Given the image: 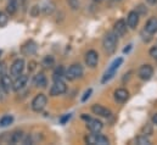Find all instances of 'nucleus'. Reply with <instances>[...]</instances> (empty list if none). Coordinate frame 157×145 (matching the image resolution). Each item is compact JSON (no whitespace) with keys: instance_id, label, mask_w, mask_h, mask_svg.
<instances>
[{"instance_id":"nucleus-1","label":"nucleus","mask_w":157,"mask_h":145,"mask_svg":"<svg viewBox=\"0 0 157 145\" xmlns=\"http://www.w3.org/2000/svg\"><path fill=\"white\" fill-rule=\"evenodd\" d=\"M102 46H104V50L107 54L115 53V50L117 48V36L113 32L106 33L104 37V40H102Z\"/></svg>"},{"instance_id":"nucleus-2","label":"nucleus","mask_w":157,"mask_h":145,"mask_svg":"<svg viewBox=\"0 0 157 145\" xmlns=\"http://www.w3.org/2000/svg\"><path fill=\"white\" fill-rule=\"evenodd\" d=\"M122 62H123V59H122V57L116 59V60L110 65V67L107 69V71L104 73V77H102V79H101V83H106V82H109L111 78H113V76L116 74L117 70L119 69V66L122 65Z\"/></svg>"},{"instance_id":"nucleus-3","label":"nucleus","mask_w":157,"mask_h":145,"mask_svg":"<svg viewBox=\"0 0 157 145\" xmlns=\"http://www.w3.org/2000/svg\"><path fill=\"white\" fill-rule=\"evenodd\" d=\"M82 76H83V67L79 64H75V65L70 66L68 70L65 72V77L68 80H75V79H77Z\"/></svg>"},{"instance_id":"nucleus-4","label":"nucleus","mask_w":157,"mask_h":145,"mask_svg":"<svg viewBox=\"0 0 157 145\" xmlns=\"http://www.w3.org/2000/svg\"><path fill=\"white\" fill-rule=\"evenodd\" d=\"M66 90H67V87H66L65 82L62 79H56V80H54V84L50 89V95L51 96H57V95L63 94Z\"/></svg>"},{"instance_id":"nucleus-5","label":"nucleus","mask_w":157,"mask_h":145,"mask_svg":"<svg viewBox=\"0 0 157 145\" xmlns=\"http://www.w3.org/2000/svg\"><path fill=\"white\" fill-rule=\"evenodd\" d=\"M85 142H86L88 144H100V145H105L110 143L109 139H107L105 135L100 134V132H99V133H93V134L88 135V137L85 138Z\"/></svg>"},{"instance_id":"nucleus-6","label":"nucleus","mask_w":157,"mask_h":145,"mask_svg":"<svg viewBox=\"0 0 157 145\" xmlns=\"http://www.w3.org/2000/svg\"><path fill=\"white\" fill-rule=\"evenodd\" d=\"M46 103H48V98L44 94H38L32 101V109L36 112H39L46 106Z\"/></svg>"},{"instance_id":"nucleus-7","label":"nucleus","mask_w":157,"mask_h":145,"mask_svg":"<svg viewBox=\"0 0 157 145\" xmlns=\"http://www.w3.org/2000/svg\"><path fill=\"white\" fill-rule=\"evenodd\" d=\"M98 62H99V54L95 51V50H89L86 54H85V64L94 69L98 66Z\"/></svg>"},{"instance_id":"nucleus-8","label":"nucleus","mask_w":157,"mask_h":145,"mask_svg":"<svg viewBox=\"0 0 157 145\" xmlns=\"http://www.w3.org/2000/svg\"><path fill=\"white\" fill-rule=\"evenodd\" d=\"M25 70V61L22 59H17L13 61V64L11 65V69H10V72H11V76L13 77H18L20 74H22Z\"/></svg>"},{"instance_id":"nucleus-9","label":"nucleus","mask_w":157,"mask_h":145,"mask_svg":"<svg viewBox=\"0 0 157 145\" xmlns=\"http://www.w3.org/2000/svg\"><path fill=\"white\" fill-rule=\"evenodd\" d=\"M154 74V69L151 65H143L139 69V77L143 80H149Z\"/></svg>"},{"instance_id":"nucleus-10","label":"nucleus","mask_w":157,"mask_h":145,"mask_svg":"<svg viewBox=\"0 0 157 145\" xmlns=\"http://www.w3.org/2000/svg\"><path fill=\"white\" fill-rule=\"evenodd\" d=\"M27 82H28V77L25 76V74H20L18 77H16V80L12 84V89L15 92H18L22 88H25V85L27 84Z\"/></svg>"},{"instance_id":"nucleus-11","label":"nucleus","mask_w":157,"mask_h":145,"mask_svg":"<svg viewBox=\"0 0 157 145\" xmlns=\"http://www.w3.org/2000/svg\"><path fill=\"white\" fill-rule=\"evenodd\" d=\"M138 23H139V14L136 11H130L128 14V17H127V25H128V27H130L132 29H134V28H136Z\"/></svg>"},{"instance_id":"nucleus-12","label":"nucleus","mask_w":157,"mask_h":145,"mask_svg":"<svg viewBox=\"0 0 157 145\" xmlns=\"http://www.w3.org/2000/svg\"><path fill=\"white\" fill-rule=\"evenodd\" d=\"M86 127H88V129L91 132V133H99V132H101V129H102V123H101V121H99V120H89L88 121V123H86Z\"/></svg>"},{"instance_id":"nucleus-13","label":"nucleus","mask_w":157,"mask_h":145,"mask_svg":"<svg viewBox=\"0 0 157 145\" xmlns=\"http://www.w3.org/2000/svg\"><path fill=\"white\" fill-rule=\"evenodd\" d=\"M0 87L2 88V90L5 92V93H9L11 89H12V80H11V78L7 76V74H2L1 77H0Z\"/></svg>"},{"instance_id":"nucleus-14","label":"nucleus","mask_w":157,"mask_h":145,"mask_svg":"<svg viewBox=\"0 0 157 145\" xmlns=\"http://www.w3.org/2000/svg\"><path fill=\"white\" fill-rule=\"evenodd\" d=\"M115 100L117 103H124L127 101V99L129 98V92L124 88H119L117 90H115Z\"/></svg>"},{"instance_id":"nucleus-15","label":"nucleus","mask_w":157,"mask_h":145,"mask_svg":"<svg viewBox=\"0 0 157 145\" xmlns=\"http://www.w3.org/2000/svg\"><path fill=\"white\" fill-rule=\"evenodd\" d=\"M91 111L95 115L101 116V117H110L111 116V111L110 110L104 108V106H101V105H98V104H95V105L91 106Z\"/></svg>"},{"instance_id":"nucleus-16","label":"nucleus","mask_w":157,"mask_h":145,"mask_svg":"<svg viewBox=\"0 0 157 145\" xmlns=\"http://www.w3.org/2000/svg\"><path fill=\"white\" fill-rule=\"evenodd\" d=\"M127 32V23L123 20H119L115 23V31L113 33L117 37H123Z\"/></svg>"},{"instance_id":"nucleus-17","label":"nucleus","mask_w":157,"mask_h":145,"mask_svg":"<svg viewBox=\"0 0 157 145\" xmlns=\"http://www.w3.org/2000/svg\"><path fill=\"white\" fill-rule=\"evenodd\" d=\"M37 44L33 41V40H29V41H27L23 46H22V53L25 54V55H33L36 51H37Z\"/></svg>"},{"instance_id":"nucleus-18","label":"nucleus","mask_w":157,"mask_h":145,"mask_svg":"<svg viewBox=\"0 0 157 145\" xmlns=\"http://www.w3.org/2000/svg\"><path fill=\"white\" fill-rule=\"evenodd\" d=\"M145 31L149 33V34H154L157 32V18L156 17H151L146 25H145Z\"/></svg>"},{"instance_id":"nucleus-19","label":"nucleus","mask_w":157,"mask_h":145,"mask_svg":"<svg viewBox=\"0 0 157 145\" xmlns=\"http://www.w3.org/2000/svg\"><path fill=\"white\" fill-rule=\"evenodd\" d=\"M34 84L37 87H40V88H45L46 84H48V80H46V77L44 76V73H39L34 77Z\"/></svg>"},{"instance_id":"nucleus-20","label":"nucleus","mask_w":157,"mask_h":145,"mask_svg":"<svg viewBox=\"0 0 157 145\" xmlns=\"http://www.w3.org/2000/svg\"><path fill=\"white\" fill-rule=\"evenodd\" d=\"M17 7H18L17 0H10V2H9L7 6H6V12H7L10 16H11V15H15L16 11H17Z\"/></svg>"},{"instance_id":"nucleus-21","label":"nucleus","mask_w":157,"mask_h":145,"mask_svg":"<svg viewBox=\"0 0 157 145\" xmlns=\"http://www.w3.org/2000/svg\"><path fill=\"white\" fill-rule=\"evenodd\" d=\"M22 138H23V133L21 131H16L10 135V143H12V144L20 143V140H22Z\"/></svg>"},{"instance_id":"nucleus-22","label":"nucleus","mask_w":157,"mask_h":145,"mask_svg":"<svg viewBox=\"0 0 157 145\" xmlns=\"http://www.w3.org/2000/svg\"><path fill=\"white\" fill-rule=\"evenodd\" d=\"M12 121H13V117L12 116H10V115L2 116L0 118V127H7V126H10L12 123Z\"/></svg>"},{"instance_id":"nucleus-23","label":"nucleus","mask_w":157,"mask_h":145,"mask_svg":"<svg viewBox=\"0 0 157 145\" xmlns=\"http://www.w3.org/2000/svg\"><path fill=\"white\" fill-rule=\"evenodd\" d=\"M54 64H55V60H54V57L50 56V55L45 56L44 60H43V66H44L45 69H51V67L54 66Z\"/></svg>"},{"instance_id":"nucleus-24","label":"nucleus","mask_w":157,"mask_h":145,"mask_svg":"<svg viewBox=\"0 0 157 145\" xmlns=\"http://www.w3.org/2000/svg\"><path fill=\"white\" fill-rule=\"evenodd\" d=\"M62 76H65V72H63V67L62 66H60L59 69H56V71L54 72V80H56V79H61V77Z\"/></svg>"},{"instance_id":"nucleus-25","label":"nucleus","mask_w":157,"mask_h":145,"mask_svg":"<svg viewBox=\"0 0 157 145\" xmlns=\"http://www.w3.org/2000/svg\"><path fill=\"white\" fill-rule=\"evenodd\" d=\"M9 22V17L5 12H0V27H5Z\"/></svg>"},{"instance_id":"nucleus-26","label":"nucleus","mask_w":157,"mask_h":145,"mask_svg":"<svg viewBox=\"0 0 157 145\" xmlns=\"http://www.w3.org/2000/svg\"><path fill=\"white\" fill-rule=\"evenodd\" d=\"M67 2H68L70 7H71L72 10H78L79 9V1L78 0H67Z\"/></svg>"},{"instance_id":"nucleus-27","label":"nucleus","mask_w":157,"mask_h":145,"mask_svg":"<svg viewBox=\"0 0 157 145\" xmlns=\"http://www.w3.org/2000/svg\"><path fill=\"white\" fill-rule=\"evenodd\" d=\"M136 143L140 145H144V144H150V140L146 138V135H141L136 139Z\"/></svg>"},{"instance_id":"nucleus-28","label":"nucleus","mask_w":157,"mask_h":145,"mask_svg":"<svg viewBox=\"0 0 157 145\" xmlns=\"http://www.w3.org/2000/svg\"><path fill=\"white\" fill-rule=\"evenodd\" d=\"M40 14V7L38 5H34L33 7H32V10H31V15L33 16V17H37V16H39Z\"/></svg>"},{"instance_id":"nucleus-29","label":"nucleus","mask_w":157,"mask_h":145,"mask_svg":"<svg viewBox=\"0 0 157 145\" xmlns=\"http://www.w3.org/2000/svg\"><path fill=\"white\" fill-rule=\"evenodd\" d=\"M91 92H93L91 89H88V90H86V92L84 93V96L82 98V101H85V100H86V99H88V98L90 96V94H91Z\"/></svg>"},{"instance_id":"nucleus-30","label":"nucleus","mask_w":157,"mask_h":145,"mask_svg":"<svg viewBox=\"0 0 157 145\" xmlns=\"http://www.w3.org/2000/svg\"><path fill=\"white\" fill-rule=\"evenodd\" d=\"M5 70H6V66H5V62H0V76L5 74Z\"/></svg>"},{"instance_id":"nucleus-31","label":"nucleus","mask_w":157,"mask_h":145,"mask_svg":"<svg viewBox=\"0 0 157 145\" xmlns=\"http://www.w3.org/2000/svg\"><path fill=\"white\" fill-rule=\"evenodd\" d=\"M70 118H71V115H66V116H63V117L60 120V122H61L62 124H65V123H66V122H67Z\"/></svg>"},{"instance_id":"nucleus-32","label":"nucleus","mask_w":157,"mask_h":145,"mask_svg":"<svg viewBox=\"0 0 157 145\" xmlns=\"http://www.w3.org/2000/svg\"><path fill=\"white\" fill-rule=\"evenodd\" d=\"M150 55H151L152 57H156L157 56V46H154V48L150 50Z\"/></svg>"},{"instance_id":"nucleus-33","label":"nucleus","mask_w":157,"mask_h":145,"mask_svg":"<svg viewBox=\"0 0 157 145\" xmlns=\"http://www.w3.org/2000/svg\"><path fill=\"white\" fill-rule=\"evenodd\" d=\"M36 65H37V64H36L34 61H31V62H29V66H28V70H29L31 72H32V71H34V69H36Z\"/></svg>"},{"instance_id":"nucleus-34","label":"nucleus","mask_w":157,"mask_h":145,"mask_svg":"<svg viewBox=\"0 0 157 145\" xmlns=\"http://www.w3.org/2000/svg\"><path fill=\"white\" fill-rule=\"evenodd\" d=\"M152 122H154L155 124H157V113H155V115L152 116Z\"/></svg>"},{"instance_id":"nucleus-35","label":"nucleus","mask_w":157,"mask_h":145,"mask_svg":"<svg viewBox=\"0 0 157 145\" xmlns=\"http://www.w3.org/2000/svg\"><path fill=\"white\" fill-rule=\"evenodd\" d=\"M139 10H141V14H145V12H146V10L144 9V6H143V5H140V6H139Z\"/></svg>"},{"instance_id":"nucleus-36","label":"nucleus","mask_w":157,"mask_h":145,"mask_svg":"<svg viewBox=\"0 0 157 145\" xmlns=\"http://www.w3.org/2000/svg\"><path fill=\"white\" fill-rule=\"evenodd\" d=\"M146 1H147V2L150 4V5H154V4H156L157 0H146Z\"/></svg>"},{"instance_id":"nucleus-37","label":"nucleus","mask_w":157,"mask_h":145,"mask_svg":"<svg viewBox=\"0 0 157 145\" xmlns=\"http://www.w3.org/2000/svg\"><path fill=\"white\" fill-rule=\"evenodd\" d=\"M1 99H2V93L0 92V100H1Z\"/></svg>"},{"instance_id":"nucleus-38","label":"nucleus","mask_w":157,"mask_h":145,"mask_svg":"<svg viewBox=\"0 0 157 145\" xmlns=\"http://www.w3.org/2000/svg\"><path fill=\"white\" fill-rule=\"evenodd\" d=\"M95 1H98V2H100V1H102V0H95Z\"/></svg>"},{"instance_id":"nucleus-39","label":"nucleus","mask_w":157,"mask_h":145,"mask_svg":"<svg viewBox=\"0 0 157 145\" xmlns=\"http://www.w3.org/2000/svg\"><path fill=\"white\" fill-rule=\"evenodd\" d=\"M155 59H156V60H157V56H156V57H155Z\"/></svg>"},{"instance_id":"nucleus-40","label":"nucleus","mask_w":157,"mask_h":145,"mask_svg":"<svg viewBox=\"0 0 157 145\" xmlns=\"http://www.w3.org/2000/svg\"><path fill=\"white\" fill-rule=\"evenodd\" d=\"M117 1H121V0H117Z\"/></svg>"}]
</instances>
